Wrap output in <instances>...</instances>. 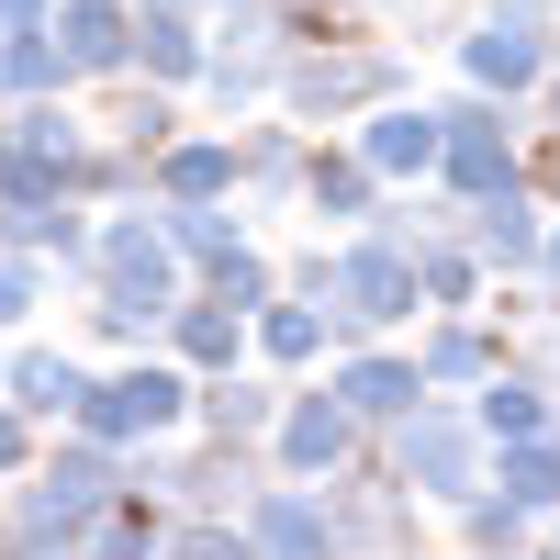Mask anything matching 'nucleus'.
Listing matches in <instances>:
<instances>
[{"instance_id":"obj_21","label":"nucleus","mask_w":560,"mask_h":560,"mask_svg":"<svg viewBox=\"0 0 560 560\" xmlns=\"http://www.w3.org/2000/svg\"><path fill=\"white\" fill-rule=\"evenodd\" d=\"M348 337H337V314L325 303H303V292H269L258 314H247V359L258 370H280V382H303V370H325Z\"/></svg>"},{"instance_id":"obj_38","label":"nucleus","mask_w":560,"mask_h":560,"mask_svg":"<svg viewBox=\"0 0 560 560\" xmlns=\"http://www.w3.org/2000/svg\"><path fill=\"white\" fill-rule=\"evenodd\" d=\"M527 135H560V57H549V79L527 90Z\"/></svg>"},{"instance_id":"obj_17","label":"nucleus","mask_w":560,"mask_h":560,"mask_svg":"<svg viewBox=\"0 0 560 560\" xmlns=\"http://www.w3.org/2000/svg\"><path fill=\"white\" fill-rule=\"evenodd\" d=\"M224 135H236V202H247V213H292L314 135H303L292 113H247V124H224Z\"/></svg>"},{"instance_id":"obj_15","label":"nucleus","mask_w":560,"mask_h":560,"mask_svg":"<svg viewBox=\"0 0 560 560\" xmlns=\"http://www.w3.org/2000/svg\"><path fill=\"white\" fill-rule=\"evenodd\" d=\"M382 191H393V179L370 168L348 135H314V147H303V191H292V213H314L325 236H348V224H370V202H382Z\"/></svg>"},{"instance_id":"obj_8","label":"nucleus","mask_w":560,"mask_h":560,"mask_svg":"<svg viewBox=\"0 0 560 560\" xmlns=\"http://www.w3.org/2000/svg\"><path fill=\"white\" fill-rule=\"evenodd\" d=\"M258 482H269V459L247 438H191V427H179L168 459H158V504H168V516H236Z\"/></svg>"},{"instance_id":"obj_19","label":"nucleus","mask_w":560,"mask_h":560,"mask_svg":"<svg viewBox=\"0 0 560 560\" xmlns=\"http://www.w3.org/2000/svg\"><path fill=\"white\" fill-rule=\"evenodd\" d=\"M147 202H236V135L191 113V124L147 158Z\"/></svg>"},{"instance_id":"obj_10","label":"nucleus","mask_w":560,"mask_h":560,"mask_svg":"<svg viewBox=\"0 0 560 560\" xmlns=\"http://www.w3.org/2000/svg\"><path fill=\"white\" fill-rule=\"evenodd\" d=\"M236 527H247V560H337V504H325V482H292V471H269L236 504Z\"/></svg>"},{"instance_id":"obj_5","label":"nucleus","mask_w":560,"mask_h":560,"mask_svg":"<svg viewBox=\"0 0 560 560\" xmlns=\"http://www.w3.org/2000/svg\"><path fill=\"white\" fill-rule=\"evenodd\" d=\"M493 179H527V113L459 79L438 102V191L471 202V191H493Z\"/></svg>"},{"instance_id":"obj_7","label":"nucleus","mask_w":560,"mask_h":560,"mask_svg":"<svg viewBox=\"0 0 560 560\" xmlns=\"http://www.w3.org/2000/svg\"><path fill=\"white\" fill-rule=\"evenodd\" d=\"M359 448H370V427L314 382V370H303V382H280V415H269V438H258L269 471H292V482H337Z\"/></svg>"},{"instance_id":"obj_3","label":"nucleus","mask_w":560,"mask_h":560,"mask_svg":"<svg viewBox=\"0 0 560 560\" xmlns=\"http://www.w3.org/2000/svg\"><path fill=\"white\" fill-rule=\"evenodd\" d=\"M79 292H113V303H135V314H168L179 292H191V269H179V247H168L158 202H102V213H90Z\"/></svg>"},{"instance_id":"obj_20","label":"nucleus","mask_w":560,"mask_h":560,"mask_svg":"<svg viewBox=\"0 0 560 560\" xmlns=\"http://www.w3.org/2000/svg\"><path fill=\"white\" fill-rule=\"evenodd\" d=\"M0 393H12V404L34 415V427H68V415H79V393H90V359L23 325V337L0 348Z\"/></svg>"},{"instance_id":"obj_12","label":"nucleus","mask_w":560,"mask_h":560,"mask_svg":"<svg viewBox=\"0 0 560 560\" xmlns=\"http://www.w3.org/2000/svg\"><path fill=\"white\" fill-rule=\"evenodd\" d=\"M538 236H549V202L527 191V179H493V191L459 202V247H471L493 280H527L538 269Z\"/></svg>"},{"instance_id":"obj_31","label":"nucleus","mask_w":560,"mask_h":560,"mask_svg":"<svg viewBox=\"0 0 560 560\" xmlns=\"http://www.w3.org/2000/svg\"><path fill=\"white\" fill-rule=\"evenodd\" d=\"M68 191H79L90 213H102V202H147V158H135V147H113V135H90V147H79V168H68Z\"/></svg>"},{"instance_id":"obj_23","label":"nucleus","mask_w":560,"mask_h":560,"mask_svg":"<svg viewBox=\"0 0 560 560\" xmlns=\"http://www.w3.org/2000/svg\"><path fill=\"white\" fill-rule=\"evenodd\" d=\"M158 348H168L179 370H236V359H247V314L224 303V292H202V280H191V292L158 314Z\"/></svg>"},{"instance_id":"obj_36","label":"nucleus","mask_w":560,"mask_h":560,"mask_svg":"<svg viewBox=\"0 0 560 560\" xmlns=\"http://www.w3.org/2000/svg\"><path fill=\"white\" fill-rule=\"evenodd\" d=\"M79 337H90V348H158V314H135V303H113V292H79Z\"/></svg>"},{"instance_id":"obj_13","label":"nucleus","mask_w":560,"mask_h":560,"mask_svg":"<svg viewBox=\"0 0 560 560\" xmlns=\"http://www.w3.org/2000/svg\"><path fill=\"white\" fill-rule=\"evenodd\" d=\"M404 348H415V382L427 393H471L482 370H504V325L482 303H459V314H415Z\"/></svg>"},{"instance_id":"obj_9","label":"nucleus","mask_w":560,"mask_h":560,"mask_svg":"<svg viewBox=\"0 0 560 560\" xmlns=\"http://www.w3.org/2000/svg\"><path fill=\"white\" fill-rule=\"evenodd\" d=\"M549 34L560 23H504V12H471V23H448V68L493 90V102H516L527 113V90L549 79Z\"/></svg>"},{"instance_id":"obj_27","label":"nucleus","mask_w":560,"mask_h":560,"mask_svg":"<svg viewBox=\"0 0 560 560\" xmlns=\"http://www.w3.org/2000/svg\"><path fill=\"white\" fill-rule=\"evenodd\" d=\"M482 482H493V493H516L527 516H560V427H538V438H504V448H482Z\"/></svg>"},{"instance_id":"obj_29","label":"nucleus","mask_w":560,"mask_h":560,"mask_svg":"<svg viewBox=\"0 0 560 560\" xmlns=\"http://www.w3.org/2000/svg\"><path fill=\"white\" fill-rule=\"evenodd\" d=\"M448 538H459V549H538V516H527L516 493H493V482H471V493L448 504Z\"/></svg>"},{"instance_id":"obj_41","label":"nucleus","mask_w":560,"mask_h":560,"mask_svg":"<svg viewBox=\"0 0 560 560\" xmlns=\"http://www.w3.org/2000/svg\"><path fill=\"white\" fill-rule=\"evenodd\" d=\"M191 12H202V23H213V12H236V0H191Z\"/></svg>"},{"instance_id":"obj_4","label":"nucleus","mask_w":560,"mask_h":560,"mask_svg":"<svg viewBox=\"0 0 560 560\" xmlns=\"http://www.w3.org/2000/svg\"><path fill=\"white\" fill-rule=\"evenodd\" d=\"M382 471L427 504V516H448V504L482 482V438H471V415H459V393H415L393 415L382 427Z\"/></svg>"},{"instance_id":"obj_40","label":"nucleus","mask_w":560,"mask_h":560,"mask_svg":"<svg viewBox=\"0 0 560 560\" xmlns=\"http://www.w3.org/2000/svg\"><path fill=\"white\" fill-rule=\"evenodd\" d=\"M45 12H57V0H0V34H34Z\"/></svg>"},{"instance_id":"obj_37","label":"nucleus","mask_w":560,"mask_h":560,"mask_svg":"<svg viewBox=\"0 0 560 560\" xmlns=\"http://www.w3.org/2000/svg\"><path fill=\"white\" fill-rule=\"evenodd\" d=\"M34 448H45V427H34L12 393H0V482H12V471H34Z\"/></svg>"},{"instance_id":"obj_39","label":"nucleus","mask_w":560,"mask_h":560,"mask_svg":"<svg viewBox=\"0 0 560 560\" xmlns=\"http://www.w3.org/2000/svg\"><path fill=\"white\" fill-rule=\"evenodd\" d=\"M527 292H560V213H549V236H538V269H527Z\"/></svg>"},{"instance_id":"obj_6","label":"nucleus","mask_w":560,"mask_h":560,"mask_svg":"<svg viewBox=\"0 0 560 560\" xmlns=\"http://www.w3.org/2000/svg\"><path fill=\"white\" fill-rule=\"evenodd\" d=\"M325 314H337V337H404L415 314V247L370 236V224H348L337 236V292H325Z\"/></svg>"},{"instance_id":"obj_22","label":"nucleus","mask_w":560,"mask_h":560,"mask_svg":"<svg viewBox=\"0 0 560 560\" xmlns=\"http://www.w3.org/2000/svg\"><path fill=\"white\" fill-rule=\"evenodd\" d=\"M90 102V135H113V147H135V158H158L179 124H191V90H158V79H102V90H79Z\"/></svg>"},{"instance_id":"obj_11","label":"nucleus","mask_w":560,"mask_h":560,"mask_svg":"<svg viewBox=\"0 0 560 560\" xmlns=\"http://www.w3.org/2000/svg\"><path fill=\"white\" fill-rule=\"evenodd\" d=\"M314 382H325V393H337V404L359 415V427H370V438H382V427H393V415H404L415 393H427V382H415V348H404V337H348L337 359H325V370H314Z\"/></svg>"},{"instance_id":"obj_34","label":"nucleus","mask_w":560,"mask_h":560,"mask_svg":"<svg viewBox=\"0 0 560 560\" xmlns=\"http://www.w3.org/2000/svg\"><path fill=\"white\" fill-rule=\"evenodd\" d=\"M45 292H57V269H45L34 247H0V337H23V325L45 314Z\"/></svg>"},{"instance_id":"obj_28","label":"nucleus","mask_w":560,"mask_h":560,"mask_svg":"<svg viewBox=\"0 0 560 560\" xmlns=\"http://www.w3.org/2000/svg\"><path fill=\"white\" fill-rule=\"evenodd\" d=\"M482 292H493V269L459 247V236H427V247H415V303H427V314H459V303H482Z\"/></svg>"},{"instance_id":"obj_33","label":"nucleus","mask_w":560,"mask_h":560,"mask_svg":"<svg viewBox=\"0 0 560 560\" xmlns=\"http://www.w3.org/2000/svg\"><path fill=\"white\" fill-rule=\"evenodd\" d=\"M34 90H68V68H57V45H45V23H34V34H0V102H34Z\"/></svg>"},{"instance_id":"obj_32","label":"nucleus","mask_w":560,"mask_h":560,"mask_svg":"<svg viewBox=\"0 0 560 560\" xmlns=\"http://www.w3.org/2000/svg\"><path fill=\"white\" fill-rule=\"evenodd\" d=\"M202 292H224L236 314H258V303L280 292V247H269V236H247V247H224V258L202 269Z\"/></svg>"},{"instance_id":"obj_14","label":"nucleus","mask_w":560,"mask_h":560,"mask_svg":"<svg viewBox=\"0 0 560 560\" xmlns=\"http://www.w3.org/2000/svg\"><path fill=\"white\" fill-rule=\"evenodd\" d=\"M45 45H57L68 90H102L135 68V0H57L45 12Z\"/></svg>"},{"instance_id":"obj_1","label":"nucleus","mask_w":560,"mask_h":560,"mask_svg":"<svg viewBox=\"0 0 560 560\" xmlns=\"http://www.w3.org/2000/svg\"><path fill=\"white\" fill-rule=\"evenodd\" d=\"M393 90H415V45H393V34H303V45H280L269 113H292L303 135H337L348 113L393 102Z\"/></svg>"},{"instance_id":"obj_25","label":"nucleus","mask_w":560,"mask_h":560,"mask_svg":"<svg viewBox=\"0 0 560 560\" xmlns=\"http://www.w3.org/2000/svg\"><path fill=\"white\" fill-rule=\"evenodd\" d=\"M459 415H471V438H482V448H504V438H538L549 415H560V393H549V382H527V370L504 359V370H482V382L459 393Z\"/></svg>"},{"instance_id":"obj_18","label":"nucleus","mask_w":560,"mask_h":560,"mask_svg":"<svg viewBox=\"0 0 560 560\" xmlns=\"http://www.w3.org/2000/svg\"><path fill=\"white\" fill-rule=\"evenodd\" d=\"M0 549H12V560L90 549V504H79V493H57L45 471H12V482H0Z\"/></svg>"},{"instance_id":"obj_26","label":"nucleus","mask_w":560,"mask_h":560,"mask_svg":"<svg viewBox=\"0 0 560 560\" xmlns=\"http://www.w3.org/2000/svg\"><path fill=\"white\" fill-rule=\"evenodd\" d=\"M0 147H34V158L79 168V147H90V102H79V90H34V102H0Z\"/></svg>"},{"instance_id":"obj_16","label":"nucleus","mask_w":560,"mask_h":560,"mask_svg":"<svg viewBox=\"0 0 560 560\" xmlns=\"http://www.w3.org/2000/svg\"><path fill=\"white\" fill-rule=\"evenodd\" d=\"M348 147L382 168V179H438V102H415V90H393V102H370L337 124Z\"/></svg>"},{"instance_id":"obj_24","label":"nucleus","mask_w":560,"mask_h":560,"mask_svg":"<svg viewBox=\"0 0 560 560\" xmlns=\"http://www.w3.org/2000/svg\"><path fill=\"white\" fill-rule=\"evenodd\" d=\"M202 45H213L202 12H179V0H135V79L191 90V79H202Z\"/></svg>"},{"instance_id":"obj_30","label":"nucleus","mask_w":560,"mask_h":560,"mask_svg":"<svg viewBox=\"0 0 560 560\" xmlns=\"http://www.w3.org/2000/svg\"><path fill=\"white\" fill-rule=\"evenodd\" d=\"M158 527H168V504L147 482H124L102 516H90V549H102V560H158Z\"/></svg>"},{"instance_id":"obj_2","label":"nucleus","mask_w":560,"mask_h":560,"mask_svg":"<svg viewBox=\"0 0 560 560\" xmlns=\"http://www.w3.org/2000/svg\"><path fill=\"white\" fill-rule=\"evenodd\" d=\"M68 427L113 438V448H135V438H179V427H191V370H179L168 348H113V370L90 359V393H79Z\"/></svg>"},{"instance_id":"obj_35","label":"nucleus","mask_w":560,"mask_h":560,"mask_svg":"<svg viewBox=\"0 0 560 560\" xmlns=\"http://www.w3.org/2000/svg\"><path fill=\"white\" fill-rule=\"evenodd\" d=\"M158 549H168V560H247V527H236V516H168Z\"/></svg>"}]
</instances>
